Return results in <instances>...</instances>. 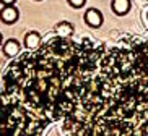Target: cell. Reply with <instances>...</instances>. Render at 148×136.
<instances>
[{"label":"cell","instance_id":"1","mask_svg":"<svg viewBox=\"0 0 148 136\" xmlns=\"http://www.w3.org/2000/svg\"><path fill=\"white\" fill-rule=\"evenodd\" d=\"M85 21H86L88 26L98 28V26H101V23H103V13L96 8H90V10H86V13H85Z\"/></svg>","mask_w":148,"mask_h":136},{"label":"cell","instance_id":"2","mask_svg":"<svg viewBox=\"0 0 148 136\" xmlns=\"http://www.w3.org/2000/svg\"><path fill=\"white\" fill-rule=\"evenodd\" d=\"M0 18L3 23H15L18 20V10L13 5H5L3 10L0 12Z\"/></svg>","mask_w":148,"mask_h":136},{"label":"cell","instance_id":"3","mask_svg":"<svg viewBox=\"0 0 148 136\" xmlns=\"http://www.w3.org/2000/svg\"><path fill=\"white\" fill-rule=\"evenodd\" d=\"M130 10V0H112V12L117 15H125Z\"/></svg>","mask_w":148,"mask_h":136},{"label":"cell","instance_id":"4","mask_svg":"<svg viewBox=\"0 0 148 136\" xmlns=\"http://www.w3.org/2000/svg\"><path fill=\"white\" fill-rule=\"evenodd\" d=\"M56 31H57V34L60 36L62 39H67V37H70V36L73 34V26H72L70 23L64 21V23H59V24H57Z\"/></svg>","mask_w":148,"mask_h":136},{"label":"cell","instance_id":"5","mask_svg":"<svg viewBox=\"0 0 148 136\" xmlns=\"http://www.w3.org/2000/svg\"><path fill=\"white\" fill-rule=\"evenodd\" d=\"M3 52L5 55H8V57H15V55H18V52H20V42L15 39H10L5 42L3 45Z\"/></svg>","mask_w":148,"mask_h":136},{"label":"cell","instance_id":"6","mask_svg":"<svg viewBox=\"0 0 148 136\" xmlns=\"http://www.w3.org/2000/svg\"><path fill=\"white\" fill-rule=\"evenodd\" d=\"M41 44V36L38 34V32H28L26 37H25V45H26L28 49H38Z\"/></svg>","mask_w":148,"mask_h":136},{"label":"cell","instance_id":"7","mask_svg":"<svg viewBox=\"0 0 148 136\" xmlns=\"http://www.w3.org/2000/svg\"><path fill=\"white\" fill-rule=\"evenodd\" d=\"M69 3L72 5V7H75V8H80V7H83L85 0H69Z\"/></svg>","mask_w":148,"mask_h":136},{"label":"cell","instance_id":"8","mask_svg":"<svg viewBox=\"0 0 148 136\" xmlns=\"http://www.w3.org/2000/svg\"><path fill=\"white\" fill-rule=\"evenodd\" d=\"M0 2H2V3H5V5H12L15 0H0Z\"/></svg>","mask_w":148,"mask_h":136},{"label":"cell","instance_id":"9","mask_svg":"<svg viewBox=\"0 0 148 136\" xmlns=\"http://www.w3.org/2000/svg\"><path fill=\"white\" fill-rule=\"evenodd\" d=\"M0 42H2V34H0Z\"/></svg>","mask_w":148,"mask_h":136}]
</instances>
